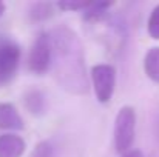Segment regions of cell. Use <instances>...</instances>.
Returning <instances> with one entry per match:
<instances>
[{"instance_id":"cell-6","label":"cell","mask_w":159,"mask_h":157,"mask_svg":"<svg viewBox=\"0 0 159 157\" xmlns=\"http://www.w3.org/2000/svg\"><path fill=\"white\" fill-rule=\"evenodd\" d=\"M25 128L23 119L12 103L0 102V129L20 131Z\"/></svg>"},{"instance_id":"cell-1","label":"cell","mask_w":159,"mask_h":157,"mask_svg":"<svg viewBox=\"0 0 159 157\" xmlns=\"http://www.w3.org/2000/svg\"><path fill=\"white\" fill-rule=\"evenodd\" d=\"M50 37L53 45L51 69L59 86L73 96H85L90 89V74L82 40L65 25L54 28Z\"/></svg>"},{"instance_id":"cell-7","label":"cell","mask_w":159,"mask_h":157,"mask_svg":"<svg viewBox=\"0 0 159 157\" xmlns=\"http://www.w3.org/2000/svg\"><path fill=\"white\" fill-rule=\"evenodd\" d=\"M25 140L14 134L5 133L0 136V157H22L25 154Z\"/></svg>"},{"instance_id":"cell-16","label":"cell","mask_w":159,"mask_h":157,"mask_svg":"<svg viewBox=\"0 0 159 157\" xmlns=\"http://www.w3.org/2000/svg\"><path fill=\"white\" fill-rule=\"evenodd\" d=\"M3 12H5V3H3V2H0V17L3 15Z\"/></svg>"},{"instance_id":"cell-4","label":"cell","mask_w":159,"mask_h":157,"mask_svg":"<svg viewBox=\"0 0 159 157\" xmlns=\"http://www.w3.org/2000/svg\"><path fill=\"white\" fill-rule=\"evenodd\" d=\"M53 65V45L50 33H40L31 45L28 54V68L34 74H45Z\"/></svg>"},{"instance_id":"cell-10","label":"cell","mask_w":159,"mask_h":157,"mask_svg":"<svg viewBox=\"0 0 159 157\" xmlns=\"http://www.w3.org/2000/svg\"><path fill=\"white\" fill-rule=\"evenodd\" d=\"M113 3H107V2H93L85 11H84V19L87 22H99L104 19L107 14L108 8H111Z\"/></svg>"},{"instance_id":"cell-14","label":"cell","mask_w":159,"mask_h":157,"mask_svg":"<svg viewBox=\"0 0 159 157\" xmlns=\"http://www.w3.org/2000/svg\"><path fill=\"white\" fill-rule=\"evenodd\" d=\"M30 157H53V145L47 140L36 143V146L33 148Z\"/></svg>"},{"instance_id":"cell-8","label":"cell","mask_w":159,"mask_h":157,"mask_svg":"<svg viewBox=\"0 0 159 157\" xmlns=\"http://www.w3.org/2000/svg\"><path fill=\"white\" fill-rule=\"evenodd\" d=\"M23 103L25 108L34 114V116H42L47 111V99L45 94L39 89H30L23 96Z\"/></svg>"},{"instance_id":"cell-15","label":"cell","mask_w":159,"mask_h":157,"mask_svg":"<svg viewBox=\"0 0 159 157\" xmlns=\"http://www.w3.org/2000/svg\"><path fill=\"white\" fill-rule=\"evenodd\" d=\"M120 157H145V156H144V153H142L141 150H133V148H131L130 151L120 154Z\"/></svg>"},{"instance_id":"cell-13","label":"cell","mask_w":159,"mask_h":157,"mask_svg":"<svg viewBox=\"0 0 159 157\" xmlns=\"http://www.w3.org/2000/svg\"><path fill=\"white\" fill-rule=\"evenodd\" d=\"M93 2H73V0H65V2H59L56 3L57 8H60L62 11H85Z\"/></svg>"},{"instance_id":"cell-5","label":"cell","mask_w":159,"mask_h":157,"mask_svg":"<svg viewBox=\"0 0 159 157\" xmlns=\"http://www.w3.org/2000/svg\"><path fill=\"white\" fill-rule=\"evenodd\" d=\"M91 86L94 89V96L99 103H107L113 97L116 86V69L113 65L98 63L90 69Z\"/></svg>"},{"instance_id":"cell-12","label":"cell","mask_w":159,"mask_h":157,"mask_svg":"<svg viewBox=\"0 0 159 157\" xmlns=\"http://www.w3.org/2000/svg\"><path fill=\"white\" fill-rule=\"evenodd\" d=\"M147 31L148 36L155 40H159V5H156L152 9V14L148 15L147 20Z\"/></svg>"},{"instance_id":"cell-11","label":"cell","mask_w":159,"mask_h":157,"mask_svg":"<svg viewBox=\"0 0 159 157\" xmlns=\"http://www.w3.org/2000/svg\"><path fill=\"white\" fill-rule=\"evenodd\" d=\"M54 14V5L47 2H37L31 6L30 9V17L33 22H43Z\"/></svg>"},{"instance_id":"cell-3","label":"cell","mask_w":159,"mask_h":157,"mask_svg":"<svg viewBox=\"0 0 159 157\" xmlns=\"http://www.w3.org/2000/svg\"><path fill=\"white\" fill-rule=\"evenodd\" d=\"M20 55V46L11 37L0 36V88L11 83L17 76Z\"/></svg>"},{"instance_id":"cell-9","label":"cell","mask_w":159,"mask_h":157,"mask_svg":"<svg viewBox=\"0 0 159 157\" xmlns=\"http://www.w3.org/2000/svg\"><path fill=\"white\" fill-rule=\"evenodd\" d=\"M144 71L152 82L159 83V46H153L145 52Z\"/></svg>"},{"instance_id":"cell-2","label":"cell","mask_w":159,"mask_h":157,"mask_svg":"<svg viewBox=\"0 0 159 157\" xmlns=\"http://www.w3.org/2000/svg\"><path fill=\"white\" fill-rule=\"evenodd\" d=\"M136 136V111L130 105H124L116 116L114 129H113V143L114 150L119 154H124L131 150Z\"/></svg>"}]
</instances>
